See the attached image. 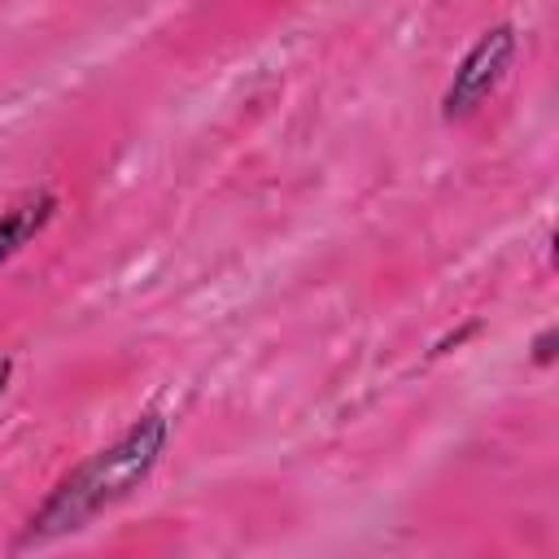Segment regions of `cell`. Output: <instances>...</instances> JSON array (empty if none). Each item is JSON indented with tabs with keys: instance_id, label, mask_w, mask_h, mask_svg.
<instances>
[{
	"instance_id": "6da1fadb",
	"label": "cell",
	"mask_w": 559,
	"mask_h": 559,
	"mask_svg": "<svg viewBox=\"0 0 559 559\" xmlns=\"http://www.w3.org/2000/svg\"><path fill=\"white\" fill-rule=\"evenodd\" d=\"M166 445H170V415L166 411L135 415L109 445L92 450L87 459H79L70 472L57 476V485L44 493V502L26 515L13 550L52 546V542L74 537L87 524H96L105 511L127 502L157 472Z\"/></svg>"
},
{
	"instance_id": "7a4b0ae2",
	"label": "cell",
	"mask_w": 559,
	"mask_h": 559,
	"mask_svg": "<svg viewBox=\"0 0 559 559\" xmlns=\"http://www.w3.org/2000/svg\"><path fill=\"white\" fill-rule=\"evenodd\" d=\"M520 57V31L515 22H493L485 26L467 52L459 57L445 92H441V118L445 122H467L472 114H480V105L502 87V79L511 74Z\"/></svg>"
},
{
	"instance_id": "3957f363",
	"label": "cell",
	"mask_w": 559,
	"mask_h": 559,
	"mask_svg": "<svg viewBox=\"0 0 559 559\" xmlns=\"http://www.w3.org/2000/svg\"><path fill=\"white\" fill-rule=\"evenodd\" d=\"M57 210H61V197L48 183H35V188H26V192H17L13 201L0 205V271L26 245H35L48 231V223L57 218Z\"/></svg>"
},
{
	"instance_id": "277c9868",
	"label": "cell",
	"mask_w": 559,
	"mask_h": 559,
	"mask_svg": "<svg viewBox=\"0 0 559 559\" xmlns=\"http://www.w3.org/2000/svg\"><path fill=\"white\" fill-rule=\"evenodd\" d=\"M555 345H559V332H555V328H542V332L533 336V345H528L533 367H550V362H555Z\"/></svg>"
},
{
	"instance_id": "5b68a950",
	"label": "cell",
	"mask_w": 559,
	"mask_h": 559,
	"mask_svg": "<svg viewBox=\"0 0 559 559\" xmlns=\"http://www.w3.org/2000/svg\"><path fill=\"white\" fill-rule=\"evenodd\" d=\"M9 380H13V354H0V402L9 393Z\"/></svg>"
}]
</instances>
